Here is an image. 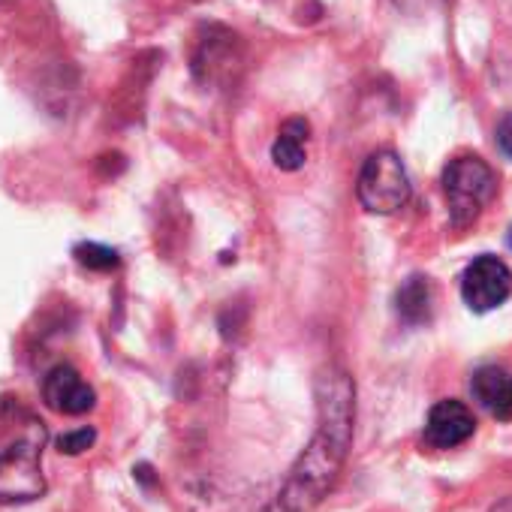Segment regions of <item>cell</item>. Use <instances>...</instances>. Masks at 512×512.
<instances>
[{"label": "cell", "mask_w": 512, "mask_h": 512, "mask_svg": "<svg viewBox=\"0 0 512 512\" xmlns=\"http://www.w3.org/2000/svg\"><path fill=\"white\" fill-rule=\"evenodd\" d=\"M353 422L356 386L350 374L341 368L323 371L317 380V431L281 488L287 512H311L335 488L353 446Z\"/></svg>", "instance_id": "cell-1"}, {"label": "cell", "mask_w": 512, "mask_h": 512, "mask_svg": "<svg viewBox=\"0 0 512 512\" xmlns=\"http://www.w3.org/2000/svg\"><path fill=\"white\" fill-rule=\"evenodd\" d=\"M443 193L449 202V220L455 229H467L479 220L485 205L497 193V175L494 169L476 157V154H461L449 160L443 169Z\"/></svg>", "instance_id": "cell-2"}, {"label": "cell", "mask_w": 512, "mask_h": 512, "mask_svg": "<svg viewBox=\"0 0 512 512\" xmlns=\"http://www.w3.org/2000/svg\"><path fill=\"white\" fill-rule=\"evenodd\" d=\"M356 193L371 214H395L404 208L410 199V175L401 157L392 151H374L359 172Z\"/></svg>", "instance_id": "cell-3"}, {"label": "cell", "mask_w": 512, "mask_h": 512, "mask_svg": "<svg viewBox=\"0 0 512 512\" xmlns=\"http://www.w3.org/2000/svg\"><path fill=\"white\" fill-rule=\"evenodd\" d=\"M46 494L40 446L13 443L0 452V503H25Z\"/></svg>", "instance_id": "cell-4"}, {"label": "cell", "mask_w": 512, "mask_h": 512, "mask_svg": "<svg viewBox=\"0 0 512 512\" xmlns=\"http://www.w3.org/2000/svg\"><path fill=\"white\" fill-rule=\"evenodd\" d=\"M512 293V272L497 256H476L461 275V296L470 311L485 314L503 305Z\"/></svg>", "instance_id": "cell-5"}, {"label": "cell", "mask_w": 512, "mask_h": 512, "mask_svg": "<svg viewBox=\"0 0 512 512\" xmlns=\"http://www.w3.org/2000/svg\"><path fill=\"white\" fill-rule=\"evenodd\" d=\"M43 404L61 416H85L97 407V392L73 365H55L43 377Z\"/></svg>", "instance_id": "cell-6"}, {"label": "cell", "mask_w": 512, "mask_h": 512, "mask_svg": "<svg viewBox=\"0 0 512 512\" xmlns=\"http://www.w3.org/2000/svg\"><path fill=\"white\" fill-rule=\"evenodd\" d=\"M473 431H476V419H473L470 407L455 398L434 404L425 419V443L434 449L461 446L473 437Z\"/></svg>", "instance_id": "cell-7"}, {"label": "cell", "mask_w": 512, "mask_h": 512, "mask_svg": "<svg viewBox=\"0 0 512 512\" xmlns=\"http://www.w3.org/2000/svg\"><path fill=\"white\" fill-rule=\"evenodd\" d=\"M470 389H473V398L494 419H500V422L512 419V371L497 368V365L479 368L470 380Z\"/></svg>", "instance_id": "cell-8"}, {"label": "cell", "mask_w": 512, "mask_h": 512, "mask_svg": "<svg viewBox=\"0 0 512 512\" xmlns=\"http://www.w3.org/2000/svg\"><path fill=\"white\" fill-rule=\"evenodd\" d=\"M311 139V124L305 118H290L281 124V133L272 145V160L284 172H296L305 166V145Z\"/></svg>", "instance_id": "cell-9"}, {"label": "cell", "mask_w": 512, "mask_h": 512, "mask_svg": "<svg viewBox=\"0 0 512 512\" xmlns=\"http://www.w3.org/2000/svg\"><path fill=\"white\" fill-rule=\"evenodd\" d=\"M398 314L404 323L419 326L431 320V284L425 278H410L401 290H398Z\"/></svg>", "instance_id": "cell-10"}, {"label": "cell", "mask_w": 512, "mask_h": 512, "mask_svg": "<svg viewBox=\"0 0 512 512\" xmlns=\"http://www.w3.org/2000/svg\"><path fill=\"white\" fill-rule=\"evenodd\" d=\"M76 260L88 269H97V272H109L118 266V253L112 247H103V244H79L76 247Z\"/></svg>", "instance_id": "cell-11"}, {"label": "cell", "mask_w": 512, "mask_h": 512, "mask_svg": "<svg viewBox=\"0 0 512 512\" xmlns=\"http://www.w3.org/2000/svg\"><path fill=\"white\" fill-rule=\"evenodd\" d=\"M94 440H97V431H94V428H79V431L61 434V437H58V449L67 452V455H79V452L91 449Z\"/></svg>", "instance_id": "cell-12"}, {"label": "cell", "mask_w": 512, "mask_h": 512, "mask_svg": "<svg viewBox=\"0 0 512 512\" xmlns=\"http://www.w3.org/2000/svg\"><path fill=\"white\" fill-rule=\"evenodd\" d=\"M497 148L512 160V115H506V118L497 124Z\"/></svg>", "instance_id": "cell-13"}, {"label": "cell", "mask_w": 512, "mask_h": 512, "mask_svg": "<svg viewBox=\"0 0 512 512\" xmlns=\"http://www.w3.org/2000/svg\"><path fill=\"white\" fill-rule=\"evenodd\" d=\"M494 512H512V503H503V506H497Z\"/></svg>", "instance_id": "cell-14"}, {"label": "cell", "mask_w": 512, "mask_h": 512, "mask_svg": "<svg viewBox=\"0 0 512 512\" xmlns=\"http://www.w3.org/2000/svg\"><path fill=\"white\" fill-rule=\"evenodd\" d=\"M509 247H512V226H509Z\"/></svg>", "instance_id": "cell-15"}]
</instances>
